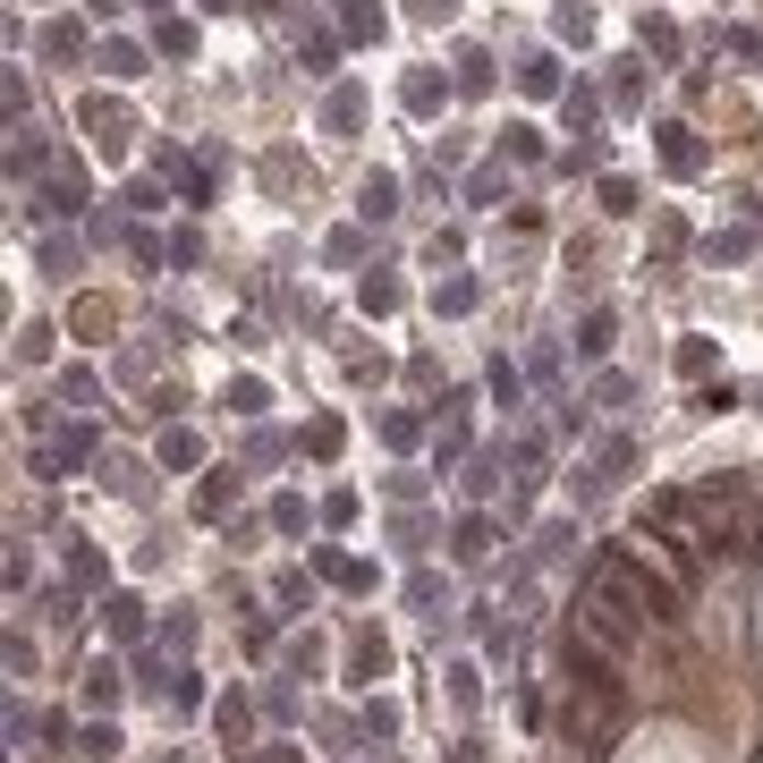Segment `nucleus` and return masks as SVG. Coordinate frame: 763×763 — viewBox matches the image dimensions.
<instances>
[{"instance_id":"nucleus-9","label":"nucleus","mask_w":763,"mask_h":763,"mask_svg":"<svg viewBox=\"0 0 763 763\" xmlns=\"http://www.w3.org/2000/svg\"><path fill=\"white\" fill-rule=\"evenodd\" d=\"M102 68H111V77H136V68H145V52H136V43H111V52H102Z\"/></svg>"},{"instance_id":"nucleus-5","label":"nucleus","mask_w":763,"mask_h":763,"mask_svg":"<svg viewBox=\"0 0 763 763\" xmlns=\"http://www.w3.org/2000/svg\"><path fill=\"white\" fill-rule=\"evenodd\" d=\"M365 213H374V221H390V213H399V187H390V179H365Z\"/></svg>"},{"instance_id":"nucleus-17","label":"nucleus","mask_w":763,"mask_h":763,"mask_svg":"<svg viewBox=\"0 0 763 763\" xmlns=\"http://www.w3.org/2000/svg\"><path fill=\"white\" fill-rule=\"evenodd\" d=\"M755 408H763V390H755Z\"/></svg>"},{"instance_id":"nucleus-6","label":"nucleus","mask_w":763,"mask_h":763,"mask_svg":"<svg viewBox=\"0 0 763 763\" xmlns=\"http://www.w3.org/2000/svg\"><path fill=\"white\" fill-rule=\"evenodd\" d=\"M365 119V94H356V86H340V94H331V127H356Z\"/></svg>"},{"instance_id":"nucleus-7","label":"nucleus","mask_w":763,"mask_h":763,"mask_svg":"<svg viewBox=\"0 0 763 763\" xmlns=\"http://www.w3.org/2000/svg\"><path fill=\"white\" fill-rule=\"evenodd\" d=\"M433 102H442V77H433V68H424V77H408V111H433Z\"/></svg>"},{"instance_id":"nucleus-4","label":"nucleus","mask_w":763,"mask_h":763,"mask_svg":"<svg viewBox=\"0 0 763 763\" xmlns=\"http://www.w3.org/2000/svg\"><path fill=\"white\" fill-rule=\"evenodd\" d=\"M9 170L26 179V170H43V127H26L18 119V145H9Z\"/></svg>"},{"instance_id":"nucleus-13","label":"nucleus","mask_w":763,"mask_h":763,"mask_svg":"<svg viewBox=\"0 0 763 763\" xmlns=\"http://www.w3.org/2000/svg\"><path fill=\"white\" fill-rule=\"evenodd\" d=\"M483 543H492V526H483V517H467V526H458V551H467V560H483Z\"/></svg>"},{"instance_id":"nucleus-16","label":"nucleus","mask_w":763,"mask_h":763,"mask_svg":"<svg viewBox=\"0 0 763 763\" xmlns=\"http://www.w3.org/2000/svg\"><path fill=\"white\" fill-rule=\"evenodd\" d=\"M94 9H119V0H94Z\"/></svg>"},{"instance_id":"nucleus-10","label":"nucleus","mask_w":763,"mask_h":763,"mask_svg":"<svg viewBox=\"0 0 763 763\" xmlns=\"http://www.w3.org/2000/svg\"><path fill=\"white\" fill-rule=\"evenodd\" d=\"M458 86H467V94H483V86H492V60H483V52H467V60H458Z\"/></svg>"},{"instance_id":"nucleus-2","label":"nucleus","mask_w":763,"mask_h":763,"mask_svg":"<svg viewBox=\"0 0 763 763\" xmlns=\"http://www.w3.org/2000/svg\"><path fill=\"white\" fill-rule=\"evenodd\" d=\"M662 161L679 170V179H696V170H704V145L687 136V127H662Z\"/></svg>"},{"instance_id":"nucleus-11","label":"nucleus","mask_w":763,"mask_h":763,"mask_svg":"<svg viewBox=\"0 0 763 763\" xmlns=\"http://www.w3.org/2000/svg\"><path fill=\"white\" fill-rule=\"evenodd\" d=\"M517 77H526V94H551V86H560V68H551V60H526Z\"/></svg>"},{"instance_id":"nucleus-12","label":"nucleus","mask_w":763,"mask_h":763,"mask_svg":"<svg viewBox=\"0 0 763 763\" xmlns=\"http://www.w3.org/2000/svg\"><path fill=\"white\" fill-rule=\"evenodd\" d=\"M577 349H585V356H603V349H611V315H585V340H577Z\"/></svg>"},{"instance_id":"nucleus-3","label":"nucleus","mask_w":763,"mask_h":763,"mask_svg":"<svg viewBox=\"0 0 763 763\" xmlns=\"http://www.w3.org/2000/svg\"><path fill=\"white\" fill-rule=\"evenodd\" d=\"M86 127H94V145H119L127 111H119V102H102V94H86Z\"/></svg>"},{"instance_id":"nucleus-14","label":"nucleus","mask_w":763,"mask_h":763,"mask_svg":"<svg viewBox=\"0 0 763 763\" xmlns=\"http://www.w3.org/2000/svg\"><path fill=\"white\" fill-rule=\"evenodd\" d=\"M603 213H636V187H628V179H603Z\"/></svg>"},{"instance_id":"nucleus-1","label":"nucleus","mask_w":763,"mask_h":763,"mask_svg":"<svg viewBox=\"0 0 763 763\" xmlns=\"http://www.w3.org/2000/svg\"><path fill=\"white\" fill-rule=\"evenodd\" d=\"M560 670H569V687H577V696H611V704H619V670H611L603 662V653H594V645H585V636H560Z\"/></svg>"},{"instance_id":"nucleus-8","label":"nucleus","mask_w":763,"mask_h":763,"mask_svg":"<svg viewBox=\"0 0 763 763\" xmlns=\"http://www.w3.org/2000/svg\"><path fill=\"white\" fill-rule=\"evenodd\" d=\"M43 349H52V322H26V331H18V365H34Z\"/></svg>"},{"instance_id":"nucleus-15","label":"nucleus","mask_w":763,"mask_h":763,"mask_svg":"<svg viewBox=\"0 0 763 763\" xmlns=\"http://www.w3.org/2000/svg\"><path fill=\"white\" fill-rule=\"evenodd\" d=\"M204 9H238V0H204Z\"/></svg>"}]
</instances>
